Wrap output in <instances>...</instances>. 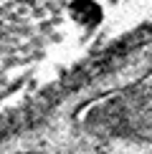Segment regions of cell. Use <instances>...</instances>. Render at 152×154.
<instances>
[{"label":"cell","mask_w":152,"mask_h":154,"mask_svg":"<svg viewBox=\"0 0 152 154\" xmlns=\"http://www.w3.org/2000/svg\"><path fill=\"white\" fill-rule=\"evenodd\" d=\"M132 0H0V96L106 38Z\"/></svg>","instance_id":"1"}]
</instances>
